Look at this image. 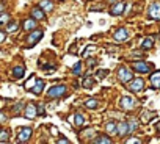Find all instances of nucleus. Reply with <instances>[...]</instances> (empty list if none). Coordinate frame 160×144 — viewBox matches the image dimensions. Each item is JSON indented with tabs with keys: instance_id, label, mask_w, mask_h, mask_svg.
<instances>
[{
	"instance_id": "obj_5",
	"label": "nucleus",
	"mask_w": 160,
	"mask_h": 144,
	"mask_svg": "<svg viewBox=\"0 0 160 144\" xmlns=\"http://www.w3.org/2000/svg\"><path fill=\"white\" fill-rule=\"evenodd\" d=\"M143 86H144V82H143L141 79H135V80H132V82H130L129 89H130V91H133V93H138V91H141V89H143Z\"/></svg>"
},
{
	"instance_id": "obj_14",
	"label": "nucleus",
	"mask_w": 160,
	"mask_h": 144,
	"mask_svg": "<svg viewBox=\"0 0 160 144\" xmlns=\"http://www.w3.org/2000/svg\"><path fill=\"white\" fill-rule=\"evenodd\" d=\"M42 88H44V82H42V80H38L36 85H35L33 88H30V91H32L33 94H41V93H42Z\"/></svg>"
},
{
	"instance_id": "obj_1",
	"label": "nucleus",
	"mask_w": 160,
	"mask_h": 144,
	"mask_svg": "<svg viewBox=\"0 0 160 144\" xmlns=\"http://www.w3.org/2000/svg\"><path fill=\"white\" fill-rule=\"evenodd\" d=\"M118 79H119L122 83H129V82H132L133 75H132V72H130L127 67H121V69L118 70Z\"/></svg>"
},
{
	"instance_id": "obj_15",
	"label": "nucleus",
	"mask_w": 160,
	"mask_h": 144,
	"mask_svg": "<svg viewBox=\"0 0 160 144\" xmlns=\"http://www.w3.org/2000/svg\"><path fill=\"white\" fill-rule=\"evenodd\" d=\"M24 74H25V69L22 66H18V67L13 69V77L14 79H21V77H24Z\"/></svg>"
},
{
	"instance_id": "obj_18",
	"label": "nucleus",
	"mask_w": 160,
	"mask_h": 144,
	"mask_svg": "<svg viewBox=\"0 0 160 144\" xmlns=\"http://www.w3.org/2000/svg\"><path fill=\"white\" fill-rule=\"evenodd\" d=\"M98 105H99V102H98L96 99H93V97L85 100V107H87V108H91V110H93V108H98Z\"/></svg>"
},
{
	"instance_id": "obj_8",
	"label": "nucleus",
	"mask_w": 160,
	"mask_h": 144,
	"mask_svg": "<svg viewBox=\"0 0 160 144\" xmlns=\"http://www.w3.org/2000/svg\"><path fill=\"white\" fill-rule=\"evenodd\" d=\"M149 16L155 21H160V5L158 3H154L149 7Z\"/></svg>"
},
{
	"instance_id": "obj_24",
	"label": "nucleus",
	"mask_w": 160,
	"mask_h": 144,
	"mask_svg": "<svg viewBox=\"0 0 160 144\" xmlns=\"http://www.w3.org/2000/svg\"><path fill=\"white\" fill-rule=\"evenodd\" d=\"M82 85H83V88H91V86L94 85V80H93L91 77H87V79L83 80V83H82Z\"/></svg>"
},
{
	"instance_id": "obj_16",
	"label": "nucleus",
	"mask_w": 160,
	"mask_h": 144,
	"mask_svg": "<svg viewBox=\"0 0 160 144\" xmlns=\"http://www.w3.org/2000/svg\"><path fill=\"white\" fill-rule=\"evenodd\" d=\"M32 17H33V19H38V21H42V19H44V13H42V10H39V8H33V10H32Z\"/></svg>"
},
{
	"instance_id": "obj_7",
	"label": "nucleus",
	"mask_w": 160,
	"mask_h": 144,
	"mask_svg": "<svg viewBox=\"0 0 160 144\" xmlns=\"http://www.w3.org/2000/svg\"><path fill=\"white\" fill-rule=\"evenodd\" d=\"M30 136H32V128H30V127L22 128V130L19 132V135H18V141H19V142H25V141L30 139Z\"/></svg>"
},
{
	"instance_id": "obj_32",
	"label": "nucleus",
	"mask_w": 160,
	"mask_h": 144,
	"mask_svg": "<svg viewBox=\"0 0 160 144\" xmlns=\"http://www.w3.org/2000/svg\"><path fill=\"white\" fill-rule=\"evenodd\" d=\"M58 144H69V139L63 138V139H58Z\"/></svg>"
},
{
	"instance_id": "obj_30",
	"label": "nucleus",
	"mask_w": 160,
	"mask_h": 144,
	"mask_svg": "<svg viewBox=\"0 0 160 144\" xmlns=\"http://www.w3.org/2000/svg\"><path fill=\"white\" fill-rule=\"evenodd\" d=\"M107 72H108V70H105V69H102V70H98V79H104Z\"/></svg>"
},
{
	"instance_id": "obj_37",
	"label": "nucleus",
	"mask_w": 160,
	"mask_h": 144,
	"mask_svg": "<svg viewBox=\"0 0 160 144\" xmlns=\"http://www.w3.org/2000/svg\"><path fill=\"white\" fill-rule=\"evenodd\" d=\"M108 2H110V3H115V2H118V0H108Z\"/></svg>"
},
{
	"instance_id": "obj_25",
	"label": "nucleus",
	"mask_w": 160,
	"mask_h": 144,
	"mask_svg": "<svg viewBox=\"0 0 160 144\" xmlns=\"http://www.w3.org/2000/svg\"><path fill=\"white\" fill-rule=\"evenodd\" d=\"M80 72H82V64L77 63V64L74 66V69H72V74H74V75H80Z\"/></svg>"
},
{
	"instance_id": "obj_31",
	"label": "nucleus",
	"mask_w": 160,
	"mask_h": 144,
	"mask_svg": "<svg viewBox=\"0 0 160 144\" xmlns=\"http://www.w3.org/2000/svg\"><path fill=\"white\" fill-rule=\"evenodd\" d=\"M129 125H130V132H133V130L137 128V122H135V121H132V122H130Z\"/></svg>"
},
{
	"instance_id": "obj_26",
	"label": "nucleus",
	"mask_w": 160,
	"mask_h": 144,
	"mask_svg": "<svg viewBox=\"0 0 160 144\" xmlns=\"http://www.w3.org/2000/svg\"><path fill=\"white\" fill-rule=\"evenodd\" d=\"M8 141V130H3L0 135V142H7Z\"/></svg>"
},
{
	"instance_id": "obj_4",
	"label": "nucleus",
	"mask_w": 160,
	"mask_h": 144,
	"mask_svg": "<svg viewBox=\"0 0 160 144\" xmlns=\"http://www.w3.org/2000/svg\"><path fill=\"white\" fill-rule=\"evenodd\" d=\"M115 41L116 42H126L127 39H129V31L126 30V28H119L116 33H115Z\"/></svg>"
},
{
	"instance_id": "obj_36",
	"label": "nucleus",
	"mask_w": 160,
	"mask_h": 144,
	"mask_svg": "<svg viewBox=\"0 0 160 144\" xmlns=\"http://www.w3.org/2000/svg\"><path fill=\"white\" fill-rule=\"evenodd\" d=\"M155 127H157V130H160V122H157V125H155Z\"/></svg>"
},
{
	"instance_id": "obj_12",
	"label": "nucleus",
	"mask_w": 160,
	"mask_h": 144,
	"mask_svg": "<svg viewBox=\"0 0 160 144\" xmlns=\"http://www.w3.org/2000/svg\"><path fill=\"white\" fill-rule=\"evenodd\" d=\"M130 132V125H129V122H119L118 124V135H126V133H129Z\"/></svg>"
},
{
	"instance_id": "obj_10",
	"label": "nucleus",
	"mask_w": 160,
	"mask_h": 144,
	"mask_svg": "<svg viewBox=\"0 0 160 144\" xmlns=\"http://www.w3.org/2000/svg\"><path fill=\"white\" fill-rule=\"evenodd\" d=\"M133 69L138 70V72H149L151 70L149 66H148V63H144V61H135L133 63Z\"/></svg>"
},
{
	"instance_id": "obj_13",
	"label": "nucleus",
	"mask_w": 160,
	"mask_h": 144,
	"mask_svg": "<svg viewBox=\"0 0 160 144\" xmlns=\"http://www.w3.org/2000/svg\"><path fill=\"white\" fill-rule=\"evenodd\" d=\"M124 8H126V5L121 2V3H116L113 8H112V13L110 14H113V16H118V14H121L122 11H124Z\"/></svg>"
},
{
	"instance_id": "obj_6",
	"label": "nucleus",
	"mask_w": 160,
	"mask_h": 144,
	"mask_svg": "<svg viewBox=\"0 0 160 144\" xmlns=\"http://www.w3.org/2000/svg\"><path fill=\"white\" fill-rule=\"evenodd\" d=\"M121 107H122L124 110H132V108L135 107V100H133V97H130V96H124V97L121 99Z\"/></svg>"
},
{
	"instance_id": "obj_21",
	"label": "nucleus",
	"mask_w": 160,
	"mask_h": 144,
	"mask_svg": "<svg viewBox=\"0 0 160 144\" xmlns=\"http://www.w3.org/2000/svg\"><path fill=\"white\" fill-rule=\"evenodd\" d=\"M5 31H7V33H14V31H18V25H16L14 22L7 24V25H5Z\"/></svg>"
},
{
	"instance_id": "obj_20",
	"label": "nucleus",
	"mask_w": 160,
	"mask_h": 144,
	"mask_svg": "<svg viewBox=\"0 0 160 144\" xmlns=\"http://www.w3.org/2000/svg\"><path fill=\"white\" fill-rule=\"evenodd\" d=\"M94 142H96V144H110L112 139L107 138V136H98V138L94 139Z\"/></svg>"
},
{
	"instance_id": "obj_29",
	"label": "nucleus",
	"mask_w": 160,
	"mask_h": 144,
	"mask_svg": "<svg viewBox=\"0 0 160 144\" xmlns=\"http://www.w3.org/2000/svg\"><path fill=\"white\" fill-rule=\"evenodd\" d=\"M152 39H146L144 42H143V49H149V47H152Z\"/></svg>"
},
{
	"instance_id": "obj_17",
	"label": "nucleus",
	"mask_w": 160,
	"mask_h": 144,
	"mask_svg": "<svg viewBox=\"0 0 160 144\" xmlns=\"http://www.w3.org/2000/svg\"><path fill=\"white\" fill-rule=\"evenodd\" d=\"M22 27H24V30L28 31V30H33V28L36 27V22H35L33 19H27V21H24V25H22Z\"/></svg>"
},
{
	"instance_id": "obj_19",
	"label": "nucleus",
	"mask_w": 160,
	"mask_h": 144,
	"mask_svg": "<svg viewBox=\"0 0 160 144\" xmlns=\"http://www.w3.org/2000/svg\"><path fill=\"white\" fill-rule=\"evenodd\" d=\"M107 132H108L110 135L118 133V124H115V122H108V124H107Z\"/></svg>"
},
{
	"instance_id": "obj_9",
	"label": "nucleus",
	"mask_w": 160,
	"mask_h": 144,
	"mask_svg": "<svg viewBox=\"0 0 160 144\" xmlns=\"http://www.w3.org/2000/svg\"><path fill=\"white\" fill-rule=\"evenodd\" d=\"M25 116L28 118V119H35L36 118V113H38V110H36V107L33 105V103H30V105H27L25 107Z\"/></svg>"
},
{
	"instance_id": "obj_28",
	"label": "nucleus",
	"mask_w": 160,
	"mask_h": 144,
	"mask_svg": "<svg viewBox=\"0 0 160 144\" xmlns=\"http://www.w3.org/2000/svg\"><path fill=\"white\" fill-rule=\"evenodd\" d=\"M7 22H8V14H7V13H2V19H0V24H2V25H7Z\"/></svg>"
},
{
	"instance_id": "obj_23",
	"label": "nucleus",
	"mask_w": 160,
	"mask_h": 144,
	"mask_svg": "<svg viewBox=\"0 0 160 144\" xmlns=\"http://www.w3.org/2000/svg\"><path fill=\"white\" fill-rule=\"evenodd\" d=\"M74 122H75V125H83V122H85V119H83V116L82 114H75V118H74Z\"/></svg>"
},
{
	"instance_id": "obj_27",
	"label": "nucleus",
	"mask_w": 160,
	"mask_h": 144,
	"mask_svg": "<svg viewBox=\"0 0 160 144\" xmlns=\"http://www.w3.org/2000/svg\"><path fill=\"white\" fill-rule=\"evenodd\" d=\"M94 50H96V47H94V46H90V47H87V49H85V52H83L82 55H83V56H88V55H90V53H93Z\"/></svg>"
},
{
	"instance_id": "obj_34",
	"label": "nucleus",
	"mask_w": 160,
	"mask_h": 144,
	"mask_svg": "<svg viewBox=\"0 0 160 144\" xmlns=\"http://www.w3.org/2000/svg\"><path fill=\"white\" fill-rule=\"evenodd\" d=\"M3 39H5V31L0 33V41H3Z\"/></svg>"
},
{
	"instance_id": "obj_3",
	"label": "nucleus",
	"mask_w": 160,
	"mask_h": 144,
	"mask_svg": "<svg viewBox=\"0 0 160 144\" xmlns=\"http://www.w3.org/2000/svg\"><path fill=\"white\" fill-rule=\"evenodd\" d=\"M41 38H42V31L35 30V31H33V33H32V35L27 38V47H33V46H35V44H36V42L41 39Z\"/></svg>"
},
{
	"instance_id": "obj_33",
	"label": "nucleus",
	"mask_w": 160,
	"mask_h": 144,
	"mask_svg": "<svg viewBox=\"0 0 160 144\" xmlns=\"http://www.w3.org/2000/svg\"><path fill=\"white\" fill-rule=\"evenodd\" d=\"M88 64H90V66H94V64H96V60H94V58L88 60Z\"/></svg>"
},
{
	"instance_id": "obj_11",
	"label": "nucleus",
	"mask_w": 160,
	"mask_h": 144,
	"mask_svg": "<svg viewBox=\"0 0 160 144\" xmlns=\"http://www.w3.org/2000/svg\"><path fill=\"white\" fill-rule=\"evenodd\" d=\"M151 85H152L155 89L160 88V70H155L154 74L151 75Z\"/></svg>"
},
{
	"instance_id": "obj_22",
	"label": "nucleus",
	"mask_w": 160,
	"mask_h": 144,
	"mask_svg": "<svg viewBox=\"0 0 160 144\" xmlns=\"http://www.w3.org/2000/svg\"><path fill=\"white\" fill-rule=\"evenodd\" d=\"M41 7H42L47 13H50V11H52V8H53V7H52V3L49 2V0H41Z\"/></svg>"
},
{
	"instance_id": "obj_35",
	"label": "nucleus",
	"mask_w": 160,
	"mask_h": 144,
	"mask_svg": "<svg viewBox=\"0 0 160 144\" xmlns=\"http://www.w3.org/2000/svg\"><path fill=\"white\" fill-rule=\"evenodd\" d=\"M127 142H141V141H140V139H129Z\"/></svg>"
},
{
	"instance_id": "obj_2",
	"label": "nucleus",
	"mask_w": 160,
	"mask_h": 144,
	"mask_svg": "<svg viewBox=\"0 0 160 144\" xmlns=\"http://www.w3.org/2000/svg\"><path fill=\"white\" fill-rule=\"evenodd\" d=\"M64 93H66V86L64 85H57V86H52L47 91V96L49 97H61Z\"/></svg>"
}]
</instances>
